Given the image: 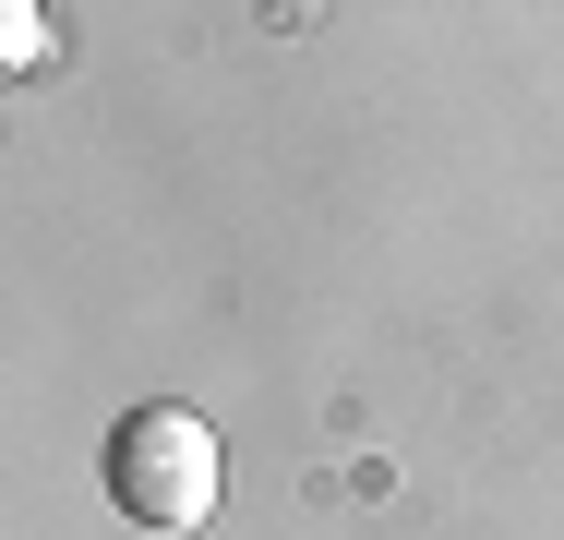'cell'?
I'll use <instances>...</instances> for the list:
<instances>
[{
  "instance_id": "1",
  "label": "cell",
  "mask_w": 564,
  "mask_h": 540,
  "mask_svg": "<svg viewBox=\"0 0 564 540\" xmlns=\"http://www.w3.org/2000/svg\"><path fill=\"white\" fill-rule=\"evenodd\" d=\"M217 432L205 409H181V397H144V409H120L109 432V505L132 529H205L217 517Z\"/></svg>"
}]
</instances>
